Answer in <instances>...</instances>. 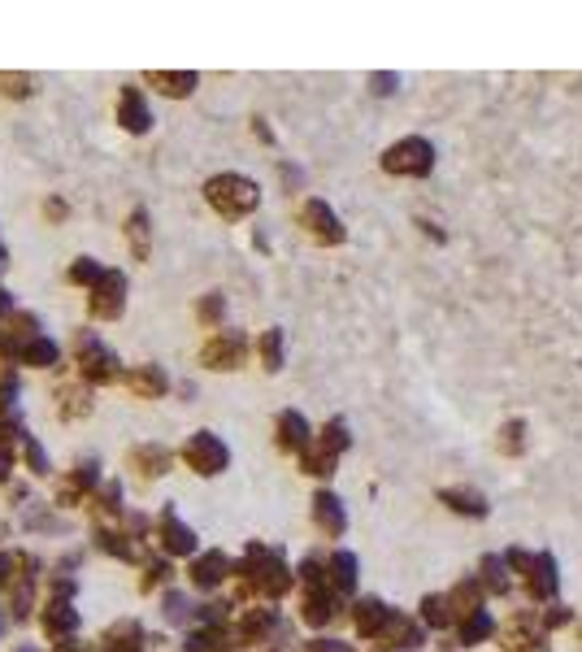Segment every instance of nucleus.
Wrapping results in <instances>:
<instances>
[{
  "label": "nucleus",
  "mask_w": 582,
  "mask_h": 652,
  "mask_svg": "<svg viewBox=\"0 0 582 652\" xmlns=\"http://www.w3.org/2000/svg\"><path fill=\"white\" fill-rule=\"evenodd\" d=\"M500 648L505 652H548V627L539 609H517L500 630Z\"/></svg>",
  "instance_id": "1"
},
{
  "label": "nucleus",
  "mask_w": 582,
  "mask_h": 652,
  "mask_svg": "<svg viewBox=\"0 0 582 652\" xmlns=\"http://www.w3.org/2000/svg\"><path fill=\"white\" fill-rule=\"evenodd\" d=\"M526 596L534 604H552L557 601V561H552V552H534L531 570H526Z\"/></svg>",
  "instance_id": "2"
},
{
  "label": "nucleus",
  "mask_w": 582,
  "mask_h": 652,
  "mask_svg": "<svg viewBox=\"0 0 582 652\" xmlns=\"http://www.w3.org/2000/svg\"><path fill=\"white\" fill-rule=\"evenodd\" d=\"M387 166L391 175H426L431 170V144L426 140H405V144H396L387 152Z\"/></svg>",
  "instance_id": "3"
},
{
  "label": "nucleus",
  "mask_w": 582,
  "mask_h": 652,
  "mask_svg": "<svg viewBox=\"0 0 582 652\" xmlns=\"http://www.w3.org/2000/svg\"><path fill=\"white\" fill-rule=\"evenodd\" d=\"M483 596H487V587H483V578L474 575V578H461V583H457V587H452V596H448V601H452V613H457V618H474V613H483Z\"/></svg>",
  "instance_id": "4"
},
{
  "label": "nucleus",
  "mask_w": 582,
  "mask_h": 652,
  "mask_svg": "<svg viewBox=\"0 0 582 652\" xmlns=\"http://www.w3.org/2000/svg\"><path fill=\"white\" fill-rule=\"evenodd\" d=\"M483 587L491 596H509V566H505V557H487L483 561Z\"/></svg>",
  "instance_id": "5"
},
{
  "label": "nucleus",
  "mask_w": 582,
  "mask_h": 652,
  "mask_svg": "<svg viewBox=\"0 0 582 652\" xmlns=\"http://www.w3.org/2000/svg\"><path fill=\"white\" fill-rule=\"evenodd\" d=\"M491 630H496V622H491L487 613H474V618H465L461 622V644L465 648H474V644H483Z\"/></svg>",
  "instance_id": "6"
},
{
  "label": "nucleus",
  "mask_w": 582,
  "mask_h": 652,
  "mask_svg": "<svg viewBox=\"0 0 582 652\" xmlns=\"http://www.w3.org/2000/svg\"><path fill=\"white\" fill-rule=\"evenodd\" d=\"M422 618H426L431 627H448L457 613H452V601H448V596H426V601H422Z\"/></svg>",
  "instance_id": "7"
},
{
  "label": "nucleus",
  "mask_w": 582,
  "mask_h": 652,
  "mask_svg": "<svg viewBox=\"0 0 582 652\" xmlns=\"http://www.w3.org/2000/svg\"><path fill=\"white\" fill-rule=\"evenodd\" d=\"M439 501H443V504H452L457 513H469V518H487L483 496H469V492H443Z\"/></svg>",
  "instance_id": "8"
},
{
  "label": "nucleus",
  "mask_w": 582,
  "mask_h": 652,
  "mask_svg": "<svg viewBox=\"0 0 582 652\" xmlns=\"http://www.w3.org/2000/svg\"><path fill=\"white\" fill-rule=\"evenodd\" d=\"M522 448H526V427H522V422H505V427H500V452H505V457H517Z\"/></svg>",
  "instance_id": "9"
},
{
  "label": "nucleus",
  "mask_w": 582,
  "mask_h": 652,
  "mask_svg": "<svg viewBox=\"0 0 582 652\" xmlns=\"http://www.w3.org/2000/svg\"><path fill=\"white\" fill-rule=\"evenodd\" d=\"M539 613H543V627L552 630V627H565V622H569V609H565V604H548V609H539Z\"/></svg>",
  "instance_id": "10"
},
{
  "label": "nucleus",
  "mask_w": 582,
  "mask_h": 652,
  "mask_svg": "<svg viewBox=\"0 0 582 652\" xmlns=\"http://www.w3.org/2000/svg\"><path fill=\"white\" fill-rule=\"evenodd\" d=\"M574 635H578V644H582V622H578V627H574Z\"/></svg>",
  "instance_id": "11"
}]
</instances>
